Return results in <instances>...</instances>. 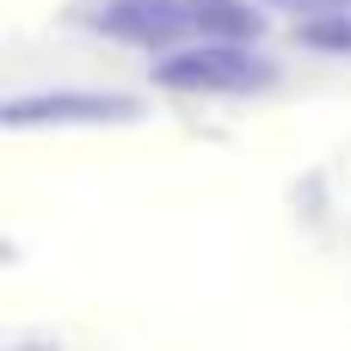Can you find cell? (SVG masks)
<instances>
[{"mask_svg": "<svg viewBox=\"0 0 351 351\" xmlns=\"http://www.w3.org/2000/svg\"><path fill=\"white\" fill-rule=\"evenodd\" d=\"M93 25L117 43L167 49V43H253L265 19L247 0H105Z\"/></svg>", "mask_w": 351, "mask_h": 351, "instance_id": "obj_1", "label": "cell"}, {"mask_svg": "<svg viewBox=\"0 0 351 351\" xmlns=\"http://www.w3.org/2000/svg\"><path fill=\"white\" fill-rule=\"evenodd\" d=\"M136 117L130 99H105V93H49V99H12L6 105V123L25 130V123H123Z\"/></svg>", "mask_w": 351, "mask_h": 351, "instance_id": "obj_3", "label": "cell"}, {"mask_svg": "<svg viewBox=\"0 0 351 351\" xmlns=\"http://www.w3.org/2000/svg\"><path fill=\"white\" fill-rule=\"evenodd\" d=\"M308 43H321V49L351 43V19H315V25H308Z\"/></svg>", "mask_w": 351, "mask_h": 351, "instance_id": "obj_4", "label": "cell"}, {"mask_svg": "<svg viewBox=\"0 0 351 351\" xmlns=\"http://www.w3.org/2000/svg\"><path fill=\"white\" fill-rule=\"evenodd\" d=\"M154 80L173 93H259L278 80V68L247 43H191V49L167 56L154 68Z\"/></svg>", "mask_w": 351, "mask_h": 351, "instance_id": "obj_2", "label": "cell"}]
</instances>
